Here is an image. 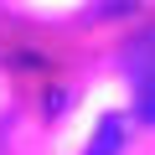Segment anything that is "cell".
Masks as SVG:
<instances>
[{"instance_id":"cell-1","label":"cell","mask_w":155,"mask_h":155,"mask_svg":"<svg viewBox=\"0 0 155 155\" xmlns=\"http://www.w3.org/2000/svg\"><path fill=\"white\" fill-rule=\"evenodd\" d=\"M124 72H129V88H134V114L145 124H155V26L129 41Z\"/></svg>"},{"instance_id":"cell-2","label":"cell","mask_w":155,"mask_h":155,"mask_svg":"<svg viewBox=\"0 0 155 155\" xmlns=\"http://www.w3.org/2000/svg\"><path fill=\"white\" fill-rule=\"evenodd\" d=\"M119 140H124V119H104L98 129H93V145H88V155H119Z\"/></svg>"}]
</instances>
